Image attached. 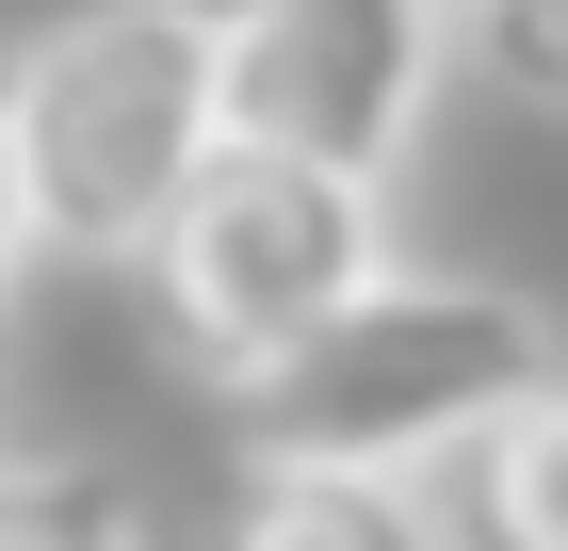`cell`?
I'll return each mask as SVG.
<instances>
[{
  "label": "cell",
  "instance_id": "cell-3",
  "mask_svg": "<svg viewBox=\"0 0 568 551\" xmlns=\"http://www.w3.org/2000/svg\"><path fill=\"white\" fill-rule=\"evenodd\" d=\"M163 340L212 389L276 374L293 340H325L374 276H390V195H357L325 163H276V146H212V178L163 212V244L131 259Z\"/></svg>",
  "mask_w": 568,
  "mask_h": 551
},
{
  "label": "cell",
  "instance_id": "cell-9",
  "mask_svg": "<svg viewBox=\"0 0 568 551\" xmlns=\"http://www.w3.org/2000/svg\"><path fill=\"white\" fill-rule=\"evenodd\" d=\"M33 259V178H17V49H0V293Z\"/></svg>",
  "mask_w": 568,
  "mask_h": 551
},
{
  "label": "cell",
  "instance_id": "cell-8",
  "mask_svg": "<svg viewBox=\"0 0 568 551\" xmlns=\"http://www.w3.org/2000/svg\"><path fill=\"white\" fill-rule=\"evenodd\" d=\"M455 65L520 114H568V0H455Z\"/></svg>",
  "mask_w": 568,
  "mask_h": 551
},
{
  "label": "cell",
  "instance_id": "cell-7",
  "mask_svg": "<svg viewBox=\"0 0 568 551\" xmlns=\"http://www.w3.org/2000/svg\"><path fill=\"white\" fill-rule=\"evenodd\" d=\"M0 551H146V503L114 470H0Z\"/></svg>",
  "mask_w": 568,
  "mask_h": 551
},
{
  "label": "cell",
  "instance_id": "cell-4",
  "mask_svg": "<svg viewBox=\"0 0 568 551\" xmlns=\"http://www.w3.org/2000/svg\"><path fill=\"white\" fill-rule=\"evenodd\" d=\"M438 82H455V0H276L227 33V146H276V163L390 195Z\"/></svg>",
  "mask_w": 568,
  "mask_h": 551
},
{
  "label": "cell",
  "instance_id": "cell-5",
  "mask_svg": "<svg viewBox=\"0 0 568 551\" xmlns=\"http://www.w3.org/2000/svg\"><path fill=\"white\" fill-rule=\"evenodd\" d=\"M438 519H455V551H568V357L438 470Z\"/></svg>",
  "mask_w": 568,
  "mask_h": 551
},
{
  "label": "cell",
  "instance_id": "cell-1",
  "mask_svg": "<svg viewBox=\"0 0 568 551\" xmlns=\"http://www.w3.org/2000/svg\"><path fill=\"white\" fill-rule=\"evenodd\" d=\"M568 340L536 293H487V276H374L325 340H293L276 374L227 389V438L244 470H455L536 374H552Z\"/></svg>",
  "mask_w": 568,
  "mask_h": 551
},
{
  "label": "cell",
  "instance_id": "cell-6",
  "mask_svg": "<svg viewBox=\"0 0 568 551\" xmlns=\"http://www.w3.org/2000/svg\"><path fill=\"white\" fill-rule=\"evenodd\" d=\"M212 551H455V519L438 487H390V470H244Z\"/></svg>",
  "mask_w": 568,
  "mask_h": 551
},
{
  "label": "cell",
  "instance_id": "cell-10",
  "mask_svg": "<svg viewBox=\"0 0 568 551\" xmlns=\"http://www.w3.org/2000/svg\"><path fill=\"white\" fill-rule=\"evenodd\" d=\"M179 17H195V33L227 49V33H244V17H276V0H179Z\"/></svg>",
  "mask_w": 568,
  "mask_h": 551
},
{
  "label": "cell",
  "instance_id": "cell-2",
  "mask_svg": "<svg viewBox=\"0 0 568 551\" xmlns=\"http://www.w3.org/2000/svg\"><path fill=\"white\" fill-rule=\"evenodd\" d=\"M227 146V49L179 0H82L17 49V178H33V244L65 259H146L163 212Z\"/></svg>",
  "mask_w": 568,
  "mask_h": 551
}]
</instances>
